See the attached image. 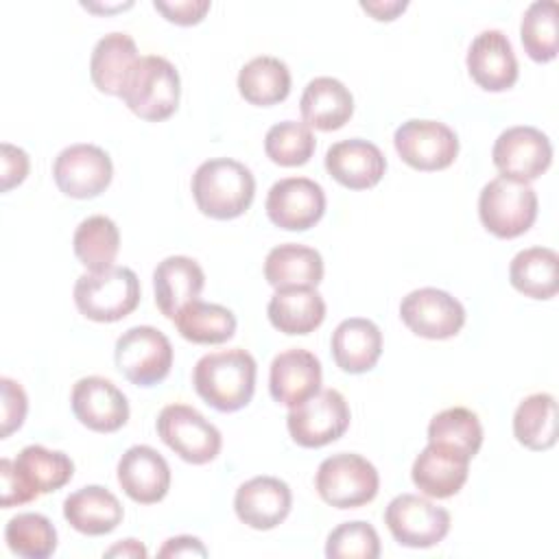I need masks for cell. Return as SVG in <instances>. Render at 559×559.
<instances>
[{
	"label": "cell",
	"instance_id": "d6986e66",
	"mask_svg": "<svg viewBox=\"0 0 559 559\" xmlns=\"http://www.w3.org/2000/svg\"><path fill=\"white\" fill-rule=\"evenodd\" d=\"M116 472L122 491L140 504H155L170 489V467L151 445H131L124 450Z\"/></svg>",
	"mask_w": 559,
	"mask_h": 559
},
{
	"label": "cell",
	"instance_id": "603a6c76",
	"mask_svg": "<svg viewBox=\"0 0 559 559\" xmlns=\"http://www.w3.org/2000/svg\"><path fill=\"white\" fill-rule=\"evenodd\" d=\"M469 461L450 448L428 443L411 467L415 487L430 498H450L461 491L469 474Z\"/></svg>",
	"mask_w": 559,
	"mask_h": 559
},
{
	"label": "cell",
	"instance_id": "5b68a950",
	"mask_svg": "<svg viewBox=\"0 0 559 559\" xmlns=\"http://www.w3.org/2000/svg\"><path fill=\"white\" fill-rule=\"evenodd\" d=\"M478 216L483 227L496 238H518L537 218V194L531 183L500 175L483 186Z\"/></svg>",
	"mask_w": 559,
	"mask_h": 559
},
{
	"label": "cell",
	"instance_id": "9c48e42d",
	"mask_svg": "<svg viewBox=\"0 0 559 559\" xmlns=\"http://www.w3.org/2000/svg\"><path fill=\"white\" fill-rule=\"evenodd\" d=\"M349 406L336 389H321L312 397L293 406L286 426L301 448H321L345 435L349 428Z\"/></svg>",
	"mask_w": 559,
	"mask_h": 559
},
{
	"label": "cell",
	"instance_id": "e0dca14e",
	"mask_svg": "<svg viewBox=\"0 0 559 559\" xmlns=\"http://www.w3.org/2000/svg\"><path fill=\"white\" fill-rule=\"evenodd\" d=\"M465 63L476 85L487 92H504L518 81V59L513 46L498 28H487L472 39Z\"/></svg>",
	"mask_w": 559,
	"mask_h": 559
},
{
	"label": "cell",
	"instance_id": "d6a6232c",
	"mask_svg": "<svg viewBox=\"0 0 559 559\" xmlns=\"http://www.w3.org/2000/svg\"><path fill=\"white\" fill-rule=\"evenodd\" d=\"M513 435L518 443L542 452L557 443V402L550 393L524 397L513 413Z\"/></svg>",
	"mask_w": 559,
	"mask_h": 559
},
{
	"label": "cell",
	"instance_id": "1f68e13d",
	"mask_svg": "<svg viewBox=\"0 0 559 559\" xmlns=\"http://www.w3.org/2000/svg\"><path fill=\"white\" fill-rule=\"evenodd\" d=\"M13 467L35 496L57 491L74 476V463L66 452L48 450L37 443L22 448Z\"/></svg>",
	"mask_w": 559,
	"mask_h": 559
},
{
	"label": "cell",
	"instance_id": "ffe728a7",
	"mask_svg": "<svg viewBox=\"0 0 559 559\" xmlns=\"http://www.w3.org/2000/svg\"><path fill=\"white\" fill-rule=\"evenodd\" d=\"M321 362L319 358L301 347L280 352L269 371L271 397L288 408L301 404L321 391Z\"/></svg>",
	"mask_w": 559,
	"mask_h": 559
},
{
	"label": "cell",
	"instance_id": "7c38bea8",
	"mask_svg": "<svg viewBox=\"0 0 559 559\" xmlns=\"http://www.w3.org/2000/svg\"><path fill=\"white\" fill-rule=\"evenodd\" d=\"M491 159L502 177L528 183L548 170L552 162V144L539 129L518 124L498 135L491 148Z\"/></svg>",
	"mask_w": 559,
	"mask_h": 559
},
{
	"label": "cell",
	"instance_id": "d590c367",
	"mask_svg": "<svg viewBox=\"0 0 559 559\" xmlns=\"http://www.w3.org/2000/svg\"><path fill=\"white\" fill-rule=\"evenodd\" d=\"M428 443L443 445L474 459L483 445V426L469 408L452 406L430 419Z\"/></svg>",
	"mask_w": 559,
	"mask_h": 559
},
{
	"label": "cell",
	"instance_id": "ab89813d",
	"mask_svg": "<svg viewBox=\"0 0 559 559\" xmlns=\"http://www.w3.org/2000/svg\"><path fill=\"white\" fill-rule=\"evenodd\" d=\"M325 557L330 559H378L380 537L369 522L354 520L338 524L325 542Z\"/></svg>",
	"mask_w": 559,
	"mask_h": 559
},
{
	"label": "cell",
	"instance_id": "5bb4252c",
	"mask_svg": "<svg viewBox=\"0 0 559 559\" xmlns=\"http://www.w3.org/2000/svg\"><path fill=\"white\" fill-rule=\"evenodd\" d=\"M57 188L72 199H92L111 183V157L96 144H70L52 164Z\"/></svg>",
	"mask_w": 559,
	"mask_h": 559
},
{
	"label": "cell",
	"instance_id": "bcb514c9",
	"mask_svg": "<svg viewBox=\"0 0 559 559\" xmlns=\"http://www.w3.org/2000/svg\"><path fill=\"white\" fill-rule=\"evenodd\" d=\"M408 7L406 0H376V2H360V9L367 11L378 22L395 20Z\"/></svg>",
	"mask_w": 559,
	"mask_h": 559
},
{
	"label": "cell",
	"instance_id": "7bdbcfd3",
	"mask_svg": "<svg viewBox=\"0 0 559 559\" xmlns=\"http://www.w3.org/2000/svg\"><path fill=\"white\" fill-rule=\"evenodd\" d=\"M0 480H2V498H0V504L4 509L9 507H15V504H26L31 500H35L37 496L24 485V480L17 476L15 467H13V461L9 459H2L0 461Z\"/></svg>",
	"mask_w": 559,
	"mask_h": 559
},
{
	"label": "cell",
	"instance_id": "484cf974",
	"mask_svg": "<svg viewBox=\"0 0 559 559\" xmlns=\"http://www.w3.org/2000/svg\"><path fill=\"white\" fill-rule=\"evenodd\" d=\"M63 518L83 535H107L122 522V504L109 489L87 485L63 500Z\"/></svg>",
	"mask_w": 559,
	"mask_h": 559
},
{
	"label": "cell",
	"instance_id": "7402d4cb",
	"mask_svg": "<svg viewBox=\"0 0 559 559\" xmlns=\"http://www.w3.org/2000/svg\"><path fill=\"white\" fill-rule=\"evenodd\" d=\"M205 273L197 260L188 255H168L153 271V290L159 312L175 321L179 310L199 299Z\"/></svg>",
	"mask_w": 559,
	"mask_h": 559
},
{
	"label": "cell",
	"instance_id": "7dc6e473",
	"mask_svg": "<svg viewBox=\"0 0 559 559\" xmlns=\"http://www.w3.org/2000/svg\"><path fill=\"white\" fill-rule=\"evenodd\" d=\"M105 557H129V559H144L146 557V548L144 544H140L138 539H122L120 544L111 546Z\"/></svg>",
	"mask_w": 559,
	"mask_h": 559
},
{
	"label": "cell",
	"instance_id": "f546056e",
	"mask_svg": "<svg viewBox=\"0 0 559 559\" xmlns=\"http://www.w3.org/2000/svg\"><path fill=\"white\" fill-rule=\"evenodd\" d=\"M511 286L531 299H550L559 290V255L548 247H528L509 264Z\"/></svg>",
	"mask_w": 559,
	"mask_h": 559
},
{
	"label": "cell",
	"instance_id": "6da1fadb",
	"mask_svg": "<svg viewBox=\"0 0 559 559\" xmlns=\"http://www.w3.org/2000/svg\"><path fill=\"white\" fill-rule=\"evenodd\" d=\"M255 360L247 349L234 347L205 354L192 369V384L201 400L221 413L247 406L255 391Z\"/></svg>",
	"mask_w": 559,
	"mask_h": 559
},
{
	"label": "cell",
	"instance_id": "cb8c5ba5",
	"mask_svg": "<svg viewBox=\"0 0 559 559\" xmlns=\"http://www.w3.org/2000/svg\"><path fill=\"white\" fill-rule=\"evenodd\" d=\"M382 354V332L371 319L352 317L332 332V358L345 373L371 371Z\"/></svg>",
	"mask_w": 559,
	"mask_h": 559
},
{
	"label": "cell",
	"instance_id": "277c9868",
	"mask_svg": "<svg viewBox=\"0 0 559 559\" xmlns=\"http://www.w3.org/2000/svg\"><path fill=\"white\" fill-rule=\"evenodd\" d=\"M74 304L92 321H120L140 304V280L129 266L83 273L74 284Z\"/></svg>",
	"mask_w": 559,
	"mask_h": 559
},
{
	"label": "cell",
	"instance_id": "83f0119b",
	"mask_svg": "<svg viewBox=\"0 0 559 559\" xmlns=\"http://www.w3.org/2000/svg\"><path fill=\"white\" fill-rule=\"evenodd\" d=\"M264 277L275 290L297 286L317 288L323 280V258L312 247L284 242L266 253Z\"/></svg>",
	"mask_w": 559,
	"mask_h": 559
},
{
	"label": "cell",
	"instance_id": "9a60e30c",
	"mask_svg": "<svg viewBox=\"0 0 559 559\" xmlns=\"http://www.w3.org/2000/svg\"><path fill=\"white\" fill-rule=\"evenodd\" d=\"M264 207L273 225L286 231H306L321 221L325 192L308 177H284L271 186Z\"/></svg>",
	"mask_w": 559,
	"mask_h": 559
},
{
	"label": "cell",
	"instance_id": "b9f144b4",
	"mask_svg": "<svg viewBox=\"0 0 559 559\" xmlns=\"http://www.w3.org/2000/svg\"><path fill=\"white\" fill-rule=\"evenodd\" d=\"M153 7L168 22H175L179 26H192L205 17V13L210 11V0H175V2L155 0Z\"/></svg>",
	"mask_w": 559,
	"mask_h": 559
},
{
	"label": "cell",
	"instance_id": "ac0fdd59",
	"mask_svg": "<svg viewBox=\"0 0 559 559\" xmlns=\"http://www.w3.org/2000/svg\"><path fill=\"white\" fill-rule=\"evenodd\" d=\"M293 507L290 487L275 476H253L236 489L234 509L242 524L271 531L282 524Z\"/></svg>",
	"mask_w": 559,
	"mask_h": 559
},
{
	"label": "cell",
	"instance_id": "4dcf8cb0",
	"mask_svg": "<svg viewBox=\"0 0 559 559\" xmlns=\"http://www.w3.org/2000/svg\"><path fill=\"white\" fill-rule=\"evenodd\" d=\"M238 92L251 105H277L290 94V70L277 57H253L238 72Z\"/></svg>",
	"mask_w": 559,
	"mask_h": 559
},
{
	"label": "cell",
	"instance_id": "ba28073f",
	"mask_svg": "<svg viewBox=\"0 0 559 559\" xmlns=\"http://www.w3.org/2000/svg\"><path fill=\"white\" fill-rule=\"evenodd\" d=\"M157 435L183 461L205 465L221 452L223 437L197 408L188 404H168L157 415Z\"/></svg>",
	"mask_w": 559,
	"mask_h": 559
},
{
	"label": "cell",
	"instance_id": "3957f363",
	"mask_svg": "<svg viewBox=\"0 0 559 559\" xmlns=\"http://www.w3.org/2000/svg\"><path fill=\"white\" fill-rule=\"evenodd\" d=\"M179 94L177 68L166 57L146 55L135 61L120 98L138 118L159 122L177 111Z\"/></svg>",
	"mask_w": 559,
	"mask_h": 559
},
{
	"label": "cell",
	"instance_id": "52a82bcc",
	"mask_svg": "<svg viewBox=\"0 0 559 559\" xmlns=\"http://www.w3.org/2000/svg\"><path fill=\"white\" fill-rule=\"evenodd\" d=\"M114 360L129 382L153 386L170 373L173 345L162 330L153 325H135L118 336Z\"/></svg>",
	"mask_w": 559,
	"mask_h": 559
},
{
	"label": "cell",
	"instance_id": "ee69618b",
	"mask_svg": "<svg viewBox=\"0 0 559 559\" xmlns=\"http://www.w3.org/2000/svg\"><path fill=\"white\" fill-rule=\"evenodd\" d=\"M28 155L24 148L2 142V192H9L17 183H22L28 175Z\"/></svg>",
	"mask_w": 559,
	"mask_h": 559
},
{
	"label": "cell",
	"instance_id": "d4e9b609",
	"mask_svg": "<svg viewBox=\"0 0 559 559\" xmlns=\"http://www.w3.org/2000/svg\"><path fill=\"white\" fill-rule=\"evenodd\" d=\"M299 109L308 127L319 131H336L349 122L354 114V96L338 79L317 76L306 85Z\"/></svg>",
	"mask_w": 559,
	"mask_h": 559
},
{
	"label": "cell",
	"instance_id": "836d02e7",
	"mask_svg": "<svg viewBox=\"0 0 559 559\" xmlns=\"http://www.w3.org/2000/svg\"><path fill=\"white\" fill-rule=\"evenodd\" d=\"M179 334L197 345H218L234 336L236 317L229 308L221 304H207L194 299L186 304L175 317Z\"/></svg>",
	"mask_w": 559,
	"mask_h": 559
},
{
	"label": "cell",
	"instance_id": "4fadbf2b",
	"mask_svg": "<svg viewBox=\"0 0 559 559\" xmlns=\"http://www.w3.org/2000/svg\"><path fill=\"white\" fill-rule=\"evenodd\" d=\"M400 317L413 334L432 341H443L461 332L465 323V308L450 293L426 286L411 290L402 299Z\"/></svg>",
	"mask_w": 559,
	"mask_h": 559
},
{
	"label": "cell",
	"instance_id": "c3c4849f",
	"mask_svg": "<svg viewBox=\"0 0 559 559\" xmlns=\"http://www.w3.org/2000/svg\"><path fill=\"white\" fill-rule=\"evenodd\" d=\"M83 7L85 9H90V11H116V9H127V7H131V2H124V4H116V7H94V4H87V2H83Z\"/></svg>",
	"mask_w": 559,
	"mask_h": 559
},
{
	"label": "cell",
	"instance_id": "60d3db41",
	"mask_svg": "<svg viewBox=\"0 0 559 559\" xmlns=\"http://www.w3.org/2000/svg\"><path fill=\"white\" fill-rule=\"evenodd\" d=\"M0 391H2V430L0 437L7 439L11 432H15L26 417L28 411V400L24 389L11 380V378H0Z\"/></svg>",
	"mask_w": 559,
	"mask_h": 559
},
{
	"label": "cell",
	"instance_id": "f6af8a7d",
	"mask_svg": "<svg viewBox=\"0 0 559 559\" xmlns=\"http://www.w3.org/2000/svg\"><path fill=\"white\" fill-rule=\"evenodd\" d=\"M159 557H207V548L201 544V539L192 535H179L164 542V546L157 552Z\"/></svg>",
	"mask_w": 559,
	"mask_h": 559
},
{
	"label": "cell",
	"instance_id": "30bf717a",
	"mask_svg": "<svg viewBox=\"0 0 559 559\" xmlns=\"http://www.w3.org/2000/svg\"><path fill=\"white\" fill-rule=\"evenodd\" d=\"M384 524L393 539L408 548H430L450 531V513L415 493L395 496L384 511Z\"/></svg>",
	"mask_w": 559,
	"mask_h": 559
},
{
	"label": "cell",
	"instance_id": "8d00e7d4",
	"mask_svg": "<svg viewBox=\"0 0 559 559\" xmlns=\"http://www.w3.org/2000/svg\"><path fill=\"white\" fill-rule=\"evenodd\" d=\"M520 39L526 55L546 63L557 57L559 50V7L555 0H535L522 15Z\"/></svg>",
	"mask_w": 559,
	"mask_h": 559
},
{
	"label": "cell",
	"instance_id": "7a4b0ae2",
	"mask_svg": "<svg viewBox=\"0 0 559 559\" xmlns=\"http://www.w3.org/2000/svg\"><path fill=\"white\" fill-rule=\"evenodd\" d=\"M197 207L216 221H229L245 214L255 194L251 170L229 157L203 162L190 181Z\"/></svg>",
	"mask_w": 559,
	"mask_h": 559
},
{
	"label": "cell",
	"instance_id": "44dd1931",
	"mask_svg": "<svg viewBox=\"0 0 559 559\" xmlns=\"http://www.w3.org/2000/svg\"><path fill=\"white\" fill-rule=\"evenodd\" d=\"M325 170L332 175L334 181L349 190H367L382 179L386 170V159L373 142L362 138H349L328 148Z\"/></svg>",
	"mask_w": 559,
	"mask_h": 559
},
{
	"label": "cell",
	"instance_id": "f35d334b",
	"mask_svg": "<svg viewBox=\"0 0 559 559\" xmlns=\"http://www.w3.org/2000/svg\"><path fill=\"white\" fill-rule=\"evenodd\" d=\"M317 148V140L306 122L284 120L264 135V153L277 166H301Z\"/></svg>",
	"mask_w": 559,
	"mask_h": 559
},
{
	"label": "cell",
	"instance_id": "2e32d148",
	"mask_svg": "<svg viewBox=\"0 0 559 559\" xmlns=\"http://www.w3.org/2000/svg\"><path fill=\"white\" fill-rule=\"evenodd\" d=\"M70 404L74 417L94 432H116L129 421L127 395L100 376L76 380Z\"/></svg>",
	"mask_w": 559,
	"mask_h": 559
},
{
	"label": "cell",
	"instance_id": "8fae6325",
	"mask_svg": "<svg viewBox=\"0 0 559 559\" xmlns=\"http://www.w3.org/2000/svg\"><path fill=\"white\" fill-rule=\"evenodd\" d=\"M393 144L404 164L415 170H443L459 155L456 133L439 120H406L393 133Z\"/></svg>",
	"mask_w": 559,
	"mask_h": 559
},
{
	"label": "cell",
	"instance_id": "4316f807",
	"mask_svg": "<svg viewBox=\"0 0 559 559\" xmlns=\"http://www.w3.org/2000/svg\"><path fill=\"white\" fill-rule=\"evenodd\" d=\"M138 59V46L131 35L109 33L100 37L90 57L92 83L103 94L122 96L124 83Z\"/></svg>",
	"mask_w": 559,
	"mask_h": 559
},
{
	"label": "cell",
	"instance_id": "74e56055",
	"mask_svg": "<svg viewBox=\"0 0 559 559\" xmlns=\"http://www.w3.org/2000/svg\"><path fill=\"white\" fill-rule=\"evenodd\" d=\"M4 539L11 552L26 559H46L57 548V531L41 513H17L7 522Z\"/></svg>",
	"mask_w": 559,
	"mask_h": 559
},
{
	"label": "cell",
	"instance_id": "8992f818",
	"mask_svg": "<svg viewBox=\"0 0 559 559\" xmlns=\"http://www.w3.org/2000/svg\"><path fill=\"white\" fill-rule=\"evenodd\" d=\"M317 493L336 509H356L371 502L380 487L373 463L354 452H338L321 461L314 476Z\"/></svg>",
	"mask_w": 559,
	"mask_h": 559
},
{
	"label": "cell",
	"instance_id": "e575fe53",
	"mask_svg": "<svg viewBox=\"0 0 559 559\" xmlns=\"http://www.w3.org/2000/svg\"><path fill=\"white\" fill-rule=\"evenodd\" d=\"M72 247L74 255L87 271H105L114 266L120 251V231L109 216L94 214L79 223Z\"/></svg>",
	"mask_w": 559,
	"mask_h": 559
},
{
	"label": "cell",
	"instance_id": "f1b7e54d",
	"mask_svg": "<svg viewBox=\"0 0 559 559\" xmlns=\"http://www.w3.org/2000/svg\"><path fill=\"white\" fill-rule=\"evenodd\" d=\"M269 321L284 334H310L325 319V301L314 288H280L266 306Z\"/></svg>",
	"mask_w": 559,
	"mask_h": 559
}]
</instances>
